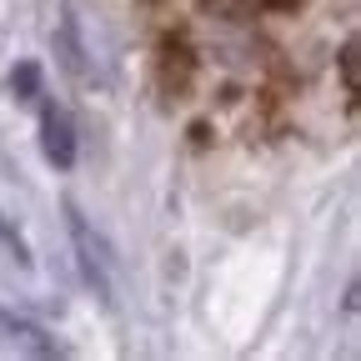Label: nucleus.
Instances as JSON below:
<instances>
[{"label": "nucleus", "mask_w": 361, "mask_h": 361, "mask_svg": "<svg viewBox=\"0 0 361 361\" xmlns=\"http://www.w3.org/2000/svg\"><path fill=\"white\" fill-rule=\"evenodd\" d=\"M45 156H51L61 171L75 161V135H71V121L61 111H45Z\"/></svg>", "instance_id": "1"}, {"label": "nucleus", "mask_w": 361, "mask_h": 361, "mask_svg": "<svg viewBox=\"0 0 361 361\" xmlns=\"http://www.w3.org/2000/svg\"><path fill=\"white\" fill-rule=\"evenodd\" d=\"M0 326H6V331H11V341H20L25 351H40V356H51V351H56V341H45V331H35L30 322H16V316L0 311Z\"/></svg>", "instance_id": "2"}, {"label": "nucleus", "mask_w": 361, "mask_h": 361, "mask_svg": "<svg viewBox=\"0 0 361 361\" xmlns=\"http://www.w3.org/2000/svg\"><path fill=\"white\" fill-rule=\"evenodd\" d=\"M71 231H75V246H80V261H85V276L90 281H101V261H96V246H90V231H85V221L71 211ZM106 286V281H101Z\"/></svg>", "instance_id": "3"}, {"label": "nucleus", "mask_w": 361, "mask_h": 361, "mask_svg": "<svg viewBox=\"0 0 361 361\" xmlns=\"http://www.w3.org/2000/svg\"><path fill=\"white\" fill-rule=\"evenodd\" d=\"M16 85L25 90V96H35V66H20V71H16Z\"/></svg>", "instance_id": "4"}]
</instances>
